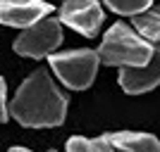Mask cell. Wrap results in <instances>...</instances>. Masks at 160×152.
Returning a JSON list of instances; mask_svg holds the SVG:
<instances>
[{
  "mask_svg": "<svg viewBox=\"0 0 160 152\" xmlns=\"http://www.w3.org/2000/svg\"><path fill=\"white\" fill-rule=\"evenodd\" d=\"M96 53L103 64L120 67V69L146 67L155 57V50L136 31H132V26H127L124 21H117L108 29Z\"/></svg>",
  "mask_w": 160,
  "mask_h": 152,
  "instance_id": "obj_2",
  "label": "cell"
},
{
  "mask_svg": "<svg viewBox=\"0 0 160 152\" xmlns=\"http://www.w3.org/2000/svg\"><path fill=\"white\" fill-rule=\"evenodd\" d=\"M132 26L136 29V33H139L153 50L160 53V5L146 10V12L139 14V17H134Z\"/></svg>",
  "mask_w": 160,
  "mask_h": 152,
  "instance_id": "obj_9",
  "label": "cell"
},
{
  "mask_svg": "<svg viewBox=\"0 0 160 152\" xmlns=\"http://www.w3.org/2000/svg\"><path fill=\"white\" fill-rule=\"evenodd\" d=\"M98 53L88 50V48L50 55V67H53L55 76L72 90H86L98 74Z\"/></svg>",
  "mask_w": 160,
  "mask_h": 152,
  "instance_id": "obj_3",
  "label": "cell"
},
{
  "mask_svg": "<svg viewBox=\"0 0 160 152\" xmlns=\"http://www.w3.org/2000/svg\"><path fill=\"white\" fill-rule=\"evenodd\" d=\"M58 19L81 36H96L103 24V7L96 0H67L58 10Z\"/></svg>",
  "mask_w": 160,
  "mask_h": 152,
  "instance_id": "obj_5",
  "label": "cell"
},
{
  "mask_svg": "<svg viewBox=\"0 0 160 152\" xmlns=\"http://www.w3.org/2000/svg\"><path fill=\"white\" fill-rule=\"evenodd\" d=\"M10 114L27 128H53L67 117V98L46 69H36L17 88Z\"/></svg>",
  "mask_w": 160,
  "mask_h": 152,
  "instance_id": "obj_1",
  "label": "cell"
},
{
  "mask_svg": "<svg viewBox=\"0 0 160 152\" xmlns=\"http://www.w3.org/2000/svg\"><path fill=\"white\" fill-rule=\"evenodd\" d=\"M108 7L112 10L115 14H122V17H139L146 10H151V2L148 0H108Z\"/></svg>",
  "mask_w": 160,
  "mask_h": 152,
  "instance_id": "obj_11",
  "label": "cell"
},
{
  "mask_svg": "<svg viewBox=\"0 0 160 152\" xmlns=\"http://www.w3.org/2000/svg\"><path fill=\"white\" fill-rule=\"evenodd\" d=\"M62 43V24L58 17H46L38 21L36 26L22 31L14 40V53L24 55V57H46V55H55V48Z\"/></svg>",
  "mask_w": 160,
  "mask_h": 152,
  "instance_id": "obj_4",
  "label": "cell"
},
{
  "mask_svg": "<svg viewBox=\"0 0 160 152\" xmlns=\"http://www.w3.org/2000/svg\"><path fill=\"white\" fill-rule=\"evenodd\" d=\"M103 138L110 143L115 152H160V140L148 133L117 131V133H105Z\"/></svg>",
  "mask_w": 160,
  "mask_h": 152,
  "instance_id": "obj_8",
  "label": "cell"
},
{
  "mask_svg": "<svg viewBox=\"0 0 160 152\" xmlns=\"http://www.w3.org/2000/svg\"><path fill=\"white\" fill-rule=\"evenodd\" d=\"M48 152H55V150H48Z\"/></svg>",
  "mask_w": 160,
  "mask_h": 152,
  "instance_id": "obj_14",
  "label": "cell"
},
{
  "mask_svg": "<svg viewBox=\"0 0 160 152\" xmlns=\"http://www.w3.org/2000/svg\"><path fill=\"white\" fill-rule=\"evenodd\" d=\"M7 152H31V150H27V147H10Z\"/></svg>",
  "mask_w": 160,
  "mask_h": 152,
  "instance_id": "obj_13",
  "label": "cell"
},
{
  "mask_svg": "<svg viewBox=\"0 0 160 152\" xmlns=\"http://www.w3.org/2000/svg\"><path fill=\"white\" fill-rule=\"evenodd\" d=\"M5 93H7V83H5V79L0 76V124H5L7 114H10V107H7V102H5Z\"/></svg>",
  "mask_w": 160,
  "mask_h": 152,
  "instance_id": "obj_12",
  "label": "cell"
},
{
  "mask_svg": "<svg viewBox=\"0 0 160 152\" xmlns=\"http://www.w3.org/2000/svg\"><path fill=\"white\" fill-rule=\"evenodd\" d=\"M67 152H115L110 147L103 136L100 138H79V136H74V138L67 140Z\"/></svg>",
  "mask_w": 160,
  "mask_h": 152,
  "instance_id": "obj_10",
  "label": "cell"
},
{
  "mask_svg": "<svg viewBox=\"0 0 160 152\" xmlns=\"http://www.w3.org/2000/svg\"><path fill=\"white\" fill-rule=\"evenodd\" d=\"M120 86L132 95L153 90L160 86V53L146 67H136V69H120Z\"/></svg>",
  "mask_w": 160,
  "mask_h": 152,
  "instance_id": "obj_7",
  "label": "cell"
},
{
  "mask_svg": "<svg viewBox=\"0 0 160 152\" xmlns=\"http://www.w3.org/2000/svg\"><path fill=\"white\" fill-rule=\"evenodd\" d=\"M53 12L50 2L41 0H2L0 2V24L2 26H17V29H31L38 21H43Z\"/></svg>",
  "mask_w": 160,
  "mask_h": 152,
  "instance_id": "obj_6",
  "label": "cell"
}]
</instances>
